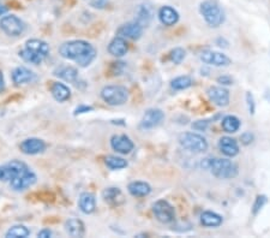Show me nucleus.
<instances>
[{"mask_svg":"<svg viewBox=\"0 0 270 238\" xmlns=\"http://www.w3.org/2000/svg\"><path fill=\"white\" fill-rule=\"evenodd\" d=\"M59 53L63 58L73 60L82 68L90 65L96 58V49L84 40L65 42L59 47Z\"/></svg>","mask_w":270,"mask_h":238,"instance_id":"obj_1","label":"nucleus"},{"mask_svg":"<svg viewBox=\"0 0 270 238\" xmlns=\"http://www.w3.org/2000/svg\"><path fill=\"white\" fill-rule=\"evenodd\" d=\"M202 167L210 170L211 173L220 179H232L238 176V166L229 159H204L202 161Z\"/></svg>","mask_w":270,"mask_h":238,"instance_id":"obj_2","label":"nucleus"},{"mask_svg":"<svg viewBox=\"0 0 270 238\" xmlns=\"http://www.w3.org/2000/svg\"><path fill=\"white\" fill-rule=\"evenodd\" d=\"M48 54L49 46L47 42L39 39L28 40L24 45V48L20 51V57L24 62L31 64H41Z\"/></svg>","mask_w":270,"mask_h":238,"instance_id":"obj_3","label":"nucleus"},{"mask_svg":"<svg viewBox=\"0 0 270 238\" xmlns=\"http://www.w3.org/2000/svg\"><path fill=\"white\" fill-rule=\"evenodd\" d=\"M200 12L203 16L206 24L211 28L222 25L226 20L224 9L216 0H204L200 6Z\"/></svg>","mask_w":270,"mask_h":238,"instance_id":"obj_4","label":"nucleus"},{"mask_svg":"<svg viewBox=\"0 0 270 238\" xmlns=\"http://www.w3.org/2000/svg\"><path fill=\"white\" fill-rule=\"evenodd\" d=\"M178 141L184 149L193 153H204L209 147L205 137L196 132H182L179 135Z\"/></svg>","mask_w":270,"mask_h":238,"instance_id":"obj_5","label":"nucleus"},{"mask_svg":"<svg viewBox=\"0 0 270 238\" xmlns=\"http://www.w3.org/2000/svg\"><path fill=\"white\" fill-rule=\"evenodd\" d=\"M101 97L106 104L121 106L129 100V91L123 86H107L102 88Z\"/></svg>","mask_w":270,"mask_h":238,"instance_id":"obj_6","label":"nucleus"},{"mask_svg":"<svg viewBox=\"0 0 270 238\" xmlns=\"http://www.w3.org/2000/svg\"><path fill=\"white\" fill-rule=\"evenodd\" d=\"M0 29L9 36H20L24 31L25 24L17 16L7 15L0 20Z\"/></svg>","mask_w":270,"mask_h":238,"instance_id":"obj_7","label":"nucleus"},{"mask_svg":"<svg viewBox=\"0 0 270 238\" xmlns=\"http://www.w3.org/2000/svg\"><path fill=\"white\" fill-rule=\"evenodd\" d=\"M153 213H154L155 218L162 224H169L176 219V211H174L173 206L166 200L156 201L153 205Z\"/></svg>","mask_w":270,"mask_h":238,"instance_id":"obj_8","label":"nucleus"},{"mask_svg":"<svg viewBox=\"0 0 270 238\" xmlns=\"http://www.w3.org/2000/svg\"><path fill=\"white\" fill-rule=\"evenodd\" d=\"M28 166L20 160H12L0 166V181L11 182L16 177L28 170Z\"/></svg>","mask_w":270,"mask_h":238,"instance_id":"obj_9","label":"nucleus"},{"mask_svg":"<svg viewBox=\"0 0 270 238\" xmlns=\"http://www.w3.org/2000/svg\"><path fill=\"white\" fill-rule=\"evenodd\" d=\"M201 60H202L204 64L218 66V68H222V66H228L231 65L232 60L227 57L226 54L221 52L211 51V49H205L201 53L200 55Z\"/></svg>","mask_w":270,"mask_h":238,"instance_id":"obj_10","label":"nucleus"},{"mask_svg":"<svg viewBox=\"0 0 270 238\" xmlns=\"http://www.w3.org/2000/svg\"><path fill=\"white\" fill-rule=\"evenodd\" d=\"M35 183L36 174L28 168L23 173H21L20 176L16 177L13 181L10 182V185H11L12 189L16 190V191H22V190L28 189V188H30L31 185H34Z\"/></svg>","mask_w":270,"mask_h":238,"instance_id":"obj_11","label":"nucleus"},{"mask_svg":"<svg viewBox=\"0 0 270 238\" xmlns=\"http://www.w3.org/2000/svg\"><path fill=\"white\" fill-rule=\"evenodd\" d=\"M209 99L219 107H226L229 105V92L224 87H210L206 91Z\"/></svg>","mask_w":270,"mask_h":238,"instance_id":"obj_12","label":"nucleus"},{"mask_svg":"<svg viewBox=\"0 0 270 238\" xmlns=\"http://www.w3.org/2000/svg\"><path fill=\"white\" fill-rule=\"evenodd\" d=\"M111 147L120 154H129L134 150V142L126 135H114L111 139Z\"/></svg>","mask_w":270,"mask_h":238,"instance_id":"obj_13","label":"nucleus"},{"mask_svg":"<svg viewBox=\"0 0 270 238\" xmlns=\"http://www.w3.org/2000/svg\"><path fill=\"white\" fill-rule=\"evenodd\" d=\"M165 118V113L158 108H149L143 116L141 121L142 129H153L158 126Z\"/></svg>","mask_w":270,"mask_h":238,"instance_id":"obj_14","label":"nucleus"},{"mask_svg":"<svg viewBox=\"0 0 270 238\" xmlns=\"http://www.w3.org/2000/svg\"><path fill=\"white\" fill-rule=\"evenodd\" d=\"M143 34V26L138 22H130L126 24L121 25L118 29V36H121L124 39L138 40Z\"/></svg>","mask_w":270,"mask_h":238,"instance_id":"obj_15","label":"nucleus"},{"mask_svg":"<svg viewBox=\"0 0 270 238\" xmlns=\"http://www.w3.org/2000/svg\"><path fill=\"white\" fill-rule=\"evenodd\" d=\"M219 149L228 158H234L239 154V144L233 137L224 136L219 141Z\"/></svg>","mask_w":270,"mask_h":238,"instance_id":"obj_16","label":"nucleus"},{"mask_svg":"<svg viewBox=\"0 0 270 238\" xmlns=\"http://www.w3.org/2000/svg\"><path fill=\"white\" fill-rule=\"evenodd\" d=\"M45 149H46V143L42 140L35 139V137L26 139L21 143V150L26 155L39 154V153L44 152Z\"/></svg>","mask_w":270,"mask_h":238,"instance_id":"obj_17","label":"nucleus"},{"mask_svg":"<svg viewBox=\"0 0 270 238\" xmlns=\"http://www.w3.org/2000/svg\"><path fill=\"white\" fill-rule=\"evenodd\" d=\"M36 78L35 73L25 66H18L12 71V81L16 86L31 83Z\"/></svg>","mask_w":270,"mask_h":238,"instance_id":"obj_18","label":"nucleus"},{"mask_svg":"<svg viewBox=\"0 0 270 238\" xmlns=\"http://www.w3.org/2000/svg\"><path fill=\"white\" fill-rule=\"evenodd\" d=\"M158 20L163 25L172 26L178 23L179 13L176 9L166 5V6H162L158 10Z\"/></svg>","mask_w":270,"mask_h":238,"instance_id":"obj_19","label":"nucleus"},{"mask_svg":"<svg viewBox=\"0 0 270 238\" xmlns=\"http://www.w3.org/2000/svg\"><path fill=\"white\" fill-rule=\"evenodd\" d=\"M78 207L84 214L94 213L95 208H96L95 195L91 194V192H82L78 200Z\"/></svg>","mask_w":270,"mask_h":238,"instance_id":"obj_20","label":"nucleus"},{"mask_svg":"<svg viewBox=\"0 0 270 238\" xmlns=\"http://www.w3.org/2000/svg\"><path fill=\"white\" fill-rule=\"evenodd\" d=\"M65 231L71 237H83L84 232H86V227H84V224L82 220L71 218L68 220H66Z\"/></svg>","mask_w":270,"mask_h":238,"instance_id":"obj_21","label":"nucleus"},{"mask_svg":"<svg viewBox=\"0 0 270 238\" xmlns=\"http://www.w3.org/2000/svg\"><path fill=\"white\" fill-rule=\"evenodd\" d=\"M128 44L121 36H116L108 45V52L114 57H124L128 53Z\"/></svg>","mask_w":270,"mask_h":238,"instance_id":"obj_22","label":"nucleus"},{"mask_svg":"<svg viewBox=\"0 0 270 238\" xmlns=\"http://www.w3.org/2000/svg\"><path fill=\"white\" fill-rule=\"evenodd\" d=\"M128 190L132 196L144 197L152 192V187L147 182H132L129 184Z\"/></svg>","mask_w":270,"mask_h":238,"instance_id":"obj_23","label":"nucleus"},{"mask_svg":"<svg viewBox=\"0 0 270 238\" xmlns=\"http://www.w3.org/2000/svg\"><path fill=\"white\" fill-rule=\"evenodd\" d=\"M222 221V216L215 212L205 211L201 214V224L205 227H219Z\"/></svg>","mask_w":270,"mask_h":238,"instance_id":"obj_24","label":"nucleus"},{"mask_svg":"<svg viewBox=\"0 0 270 238\" xmlns=\"http://www.w3.org/2000/svg\"><path fill=\"white\" fill-rule=\"evenodd\" d=\"M54 75L57 76V77L64 79V81H66V82H75L76 79H77L78 71H77V69L73 68V66L64 65V66H59L58 69H55Z\"/></svg>","mask_w":270,"mask_h":238,"instance_id":"obj_25","label":"nucleus"},{"mask_svg":"<svg viewBox=\"0 0 270 238\" xmlns=\"http://www.w3.org/2000/svg\"><path fill=\"white\" fill-rule=\"evenodd\" d=\"M51 92L53 97L59 102H64L66 100L70 99L71 96V91L68 89V87H66L64 83H59V82L53 84Z\"/></svg>","mask_w":270,"mask_h":238,"instance_id":"obj_26","label":"nucleus"},{"mask_svg":"<svg viewBox=\"0 0 270 238\" xmlns=\"http://www.w3.org/2000/svg\"><path fill=\"white\" fill-rule=\"evenodd\" d=\"M222 129L225 131L228 132V134H234L240 129V119L235 116L228 115L226 117H224L221 121Z\"/></svg>","mask_w":270,"mask_h":238,"instance_id":"obj_27","label":"nucleus"},{"mask_svg":"<svg viewBox=\"0 0 270 238\" xmlns=\"http://www.w3.org/2000/svg\"><path fill=\"white\" fill-rule=\"evenodd\" d=\"M102 197L105 198L106 202L112 203V205H118V203L123 202V194L119 188H107L106 190H103Z\"/></svg>","mask_w":270,"mask_h":238,"instance_id":"obj_28","label":"nucleus"},{"mask_svg":"<svg viewBox=\"0 0 270 238\" xmlns=\"http://www.w3.org/2000/svg\"><path fill=\"white\" fill-rule=\"evenodd\" d=\"M30 235V230L28 227L23 226V225H15V226L10 227L6 232L7 238H25Z\"/></svg>","mask_w":270,"mask_h":238,"instance_id":"obj_29","label":"nucleus"},{"mask_svg":"<svg viewBox=\"0 0 270 238\" xmlns=\"http://www.w3.org/2000/svg\"><path fill=\"white\" fill-rule=\"evenodd\" d=\"M192 78L190 76H179L171 82V87L174 91H185L192 86Z\"/></svg>","mask_w":270,"mask_h":238,"instance_id":"obj_30","label":"nucleus"},{"mask_svg":"<svg viewBox=\"0 0 270 238\" xmlns=\"http://www.w3.org/2000/svg\"><path fill=\"white\" fill-rule=\"evenodd\" d=\"M105 163L111 170H121V168H125L128 166V161L125 159L115 157V155H108Z\"/></svg>","mask_w":270,"mask_h":238,"instance_id":"obj_31","label":"nucleus"},{"mask_svg":"<svg viewBox=\"0 0 270 238\" xmlns=\"http://www.w3.org/2000/svg\"><path fill=\"white\" fill-rule=\"evenodd\" d=\"M152 18H153L152 7H150L149 5H142L138 10V18H137V22H138L142 26H144L152 21Z\"/></svg>","mask_w":270,"mask_h":238,"instance_id":"obj_32","label":"nucleus"},{"mask_svg":"<svg viewBox=\"0 0 270 238\" xmlns=\"http://www.w3.org/2000/svg\"><path fill=\"white\" fill-rule=\"evenodd\" d=\"M185 55H186V52H185V49L180 48V47L172 49L171 53H169V58H171V60L174 64H180L185 59Z\"/></svg>","mask_w":270,"mask_h":238,"instance_id":"obj_33","label":"nucleus"},{"mask_svg":"<svg viewBox=\"0 0 270 238\" xmlns=\"http://www.w3.org/2000/svg\"><path fill=\"white\" fill-rule=\"evenodd\" d=\"M267 202H268V197H267L266 195H258V196L256 197L255 202H253V206H252L253 215H257L258 212H261V210L266 206Z\"/></svg>","mask_w":270,"mask_h":238,"instance_id":"obj_34","label":"nucleus"},{"mask_svg":"<svg viewBox=\"0 0 270 238\" xmlns=\"http://www.w3.org/2000/svg\"><path fill=\"white\" fill-rule=\"evenodd\" d=\"M246 105H248V110L250 115H255L256 111V104H255V97L251 94L250 92L246 93Z\"/></svg>","mask_w":270,"mask_h":238,"instance_id":"obj_35","label":"nucleus"},{"mask_svg":"<svg viewBox=\"0 0 270 238\" xmlns=\"http://www.w3.org/2000/svg\"><path fill=\"white\" fill-rule=\"evenodd\" d=\"M209 123H210L209 120H197L192 124V129L198 131H204L209 126Z\"/></svg>","mask_w":270,"mask_h":238,"instance_id":"obj_36","label":"nucleus"},{"mask_svg":"<svg viewBox=\"0 0 270 238\" xmlns=\"http://www.w3.org/2000/svg\"><path fill=\"white\" fill-rule=\"evenodd\" d=\"M253 139H255V137H253V134H252V132H250V131L244 132V134L242 135V137H240V140H242V142L245 145L250 144L251 142L253 141Z\"/></svg>","mask_w":270,"mask_h":238,"instance_id":"obj_37","label":"nucleus"},{"mask_svg":"<svg viewBox=\"0 0 270 238\" xmlns=\"http://www.w3.org/2000/svg\"><path fill=\"white\" fill-rule=\"evenodd\" d=\"M218 82L221 86H231V84H233V79L229 76H220Z\"/></svg>","mask_w":270,"mask_h":238,"instance_id":"obj_38","label":"nucleus"},{"mask_svg":"<svg viewBox=\"0 0 270 238\" xmlns=\"http://www.w3.org/2000/svg\"><path fill=\"white\" fill-rule=\"evenodd\" d=\"M89 111H92V107H90V106H79L75 110V115H81V113L89 112Z\"/></svg>","mask_w":270,"mask_h":238,"instance_id":"obj_39","label":"nucleus"},{"mask_svg":"<svg viewBox=\"0 0 270 238\" xmlns=\"http://www.w3.org/2000/svg\"><path fill=\"white\" fill-rule=\"evenodd\" d=\"M52 236V231L49 229H44L41 230V231L38 234V237H41V238H48Z\"/></svg>","mask_w":270,"mask_h":238,"instance_id":"obj_40","label":"nucleus"},{"mask_svg":"<svg viewBox=\"0 0 270 238\" xmlns=\"http://www.w3.org/2000/svg\"><path fill=\"white\" fill-rule=\"evenodd\" d=\"M4 89V76H2V72L0 71V92Z\"/></svg>","mask_w":270,"mask_h":238,"instance_id":"obj_41","label":"nucleus"},{"mask_svg":"<svg viewBox=\"0 0 270 238\" xmlns=\"http://www.w3.org/2000/svg\"><path fill=\"white\" fill-rule=\"evenodd\" d=\"M6 12V7L4 6V5H1L0 4V16H2L4 15V13Z\"/></svg>","mask_w":270,"mask_h":238,"instance_id":"obj_42","label":"nucleus"}]
</instances>
